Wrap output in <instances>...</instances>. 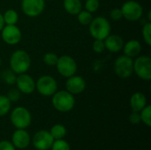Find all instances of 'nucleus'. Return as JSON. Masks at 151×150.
I'll use <instances>...</instances> for the list:
<instances>
[{"label": "nucleus", "instance_id": "a878e982", "mask_svg": "<svg viewBox=\"0 0 151 150\" xmlns=\"http://www.w3.org/2000/svg\"><path fill=\"white\" fill-rule=\"evenodd\" d=\"M58 59V56L53 52H48L44 54L42 57L43 63L48 66H56Z\"/></svg>", "mask_w": 151, "mask_h": 150}, {"label": "nucleus", "instance_id": "c9c22d12", "mask_svg": "<svg viewBox=\"0 0 151 150\" xmlns=\"http://www.w3.org/2000/svg\"><path fill=\"white\" fill-rule=\"evenodd\" d=\"M1 65H2V59H1V57H0V66H1Z\"/></svg>", "mask_w": 151, "mask_h": 150}, {"label": "nucleus", "instance_id": "9b49d317", "mask_svg": "<svg viewBox=\"0 0 151 150\" xmlns=\"http://www.w3.org/2000/svg\"><path fill=\"white\" fill-rule=\"evenodd\" d=\"M1 36L6 44L12 46L20 42L22 38V33L19 27L16 25H4L1 30Z\"/></svg>", "mask_w": 151, "mask_h": 150}, {"label": "nucleus", "instance_id": "7c9ffc66", "mask_svg": "<svg viewBox=\"0 0 151 150\" xmlns=\"http://www.w3.org/2000/svg\"><path fill=\"white\" fill-rule=\"evenodd\" d=\"M93 50L96 53H103L105 50V45H104V40H95L92 45Z\"/></svg>", "mask_w": 151, "mask_h": 150}, {"label": "nucleus", "instance_id": "c85d7f7f", "mask_svg": "<svg viewBox=\"0 0 151 150\" xmlns=\"http://www.w3.org/2000/svg\"><path fill=\"white\" fill-rule=\"evenodd\" d=\"M51 149L52 150H71L70 145L68 144V142H66L63 139L54 140Z\"/></svg>", "mask_w": 151, "mask_h": 150}, {"label": "nucleus", "instance_id": "423d86ee", "mask_svg": "<svg viewBox=\"0 0 151 150\" xmlns=\"http://www.w3.org/2000/svg\"><path fill=\"white\" fill-rule=\"evenodd\" d=\"M35 89L43 96H52L58 91V82L50 75H42L35 82Z\"/></svg>", "mask_w": 151, "mask_h": 150}, {"label": "nucleus", "instance_id": "bb28decb", "mask_svg": "<svg viewBox=\"0 0 151 150\" xmlns=\"http://www.w3.org/2000/svg\"><path fill=\"white\" fill-rule=\"evenodd\" d=\"M142 38L145 42V43H147V45L150 46L151 45V23L149 21L147 23L144 24V26L142 27Z\"/></svg>", "mask_w": 151, "mask_h": 150}, {"label": "nucleus", "instance_id": "f03ea898", "mask_svg": "<svg viewBox=\"0 0 151 150\" xmlns=\"http://www.w3.org/2000/svg\"><path fill=\"white\" fill-rule=\"evenodd\" d=\"M89 26V34L95 40H104L111 31L109 20L102 16L93 18Z\"/></svg>", "mask_w": 151, "mask_h": 150}, {"label": "nucleus", "instance_id": "aec40b11", "mask_svg": "<svg viewBox=\"0 0 151 150\" xmlns=\"http://www.w3.org/2000/svg\"><path fill=\"white\" fill-rule=\"evenodd\" d=\"M4 25H16L19 20V14L13 9H8L3 14Z\"/></svg>", "mask_w": 151, "mask_h": 150}, {"label": "nucleus", "instance_id": "5701e85b", "mask_svg": "<svg viewBox=\"0 0 151 150\" xmlns=\"http://www.w3.org/2000/svg\"><path fill=\"white\" fill-rule=\"evenodd\" d=\"M11 109V102L6 95H0V117L5 116Z\"/></svg>", "mask_w": 151, "mask_h": 150}, {"label": "nucleus", "instance_id": "f8f14e48", "mask_svg": "<svg viewBox=\"0 0 151 150\" xmlns=\"http://www.w3.org/2000/svg\"><path fill=\"white\" fill-rule=\"evenodd\" d=\"M54 139L46 130L37 132L33 138V145L37 150H48L51 149Z\"/></svg>", "mask_w": 151, "mask_h": 150}, {"label": "nucleus", "instance_id": "9d476101", "mask_svg": "<svg viewBox=\"0 0 151 150\" xmlns=\"http://www.w3.org/2000/svg\"><path fill=\"white\" fill-rule=\"evenodd\" d=\"M45 9L44 0H22L21 10L25 15L30 18H35L41 15Z\"/></svg>", "mask_w": 151, "mask_h": 150}, {"label": "nucleus", "instance_id": "412c9836", "mask_svg": "<svg viewBox=\"0 0 151 150\" xmlns=\"http://www.w3.org/2000/svg\"><path fill=\"white\" fill-rule=\"evenodd\" d=\"M50 133L51 134L54 140H60L66 135V128L63 125L57 124L51 127Z\"/></svg>", "mask_w": 151, "mask_h": 150}, {"label": "nucleus", "instance_id": "6e6552de", "mask_svg": "<svg viewBox=\"0 0 151 150\" xmlns=\"http://www.w3.org/2000/svg\"><path fill=\"white\" fill-rule=\"evenodd\" d=\"M134 72L142 80H151V58L149 56H138L134 60Z\"/></svg>", "mask_w": 151, "mask_h": 150}, {"label": "nucleus", "instance_id": "2eb2a0df", "mask_svg": "<svg viewBox=\"0 0 151 150\" xmlns=\"http://www.w3.org/2000/svg\"><path fill=\"white\" fill-rule=\"evenodd\" d=\"M105 50L112 53H118L122 50L124 46V40L119 34H109L104 40Z\"/></svg>", "mask_w": 151, "mask_h": 150}, {"label": "nucleus", "instance_id": "f704fd0d", "mask_svg": "<svg viewBox=\"0 0 151 150\" xmlns=\"http://www.w3.org/2000/svg\"><path fill=\"white\" fill-rule=\"evenodd\" d=\"M4 27V19H3V14L0 12V32L3 29Z\"/></svg>", "mask_w": 151, "mask_h": 150}, {"label": "nucleus", "instance_id": "7ed1b4c3", "mask_svg": "<svg viewBox=\"0 0 151 150\" xmlns=\"http://www.w3.org/2000/svg\"><path fill=\"white\" fill-rule=\"evenodd\" d=\"M52 105L58 111L68 112L75 105L74 95L66 90L57 91L52 95Z\"/></svg>", "mask_w": 151, "mask_h": 150}, {"label": "nucleus", "instance_id": "393cba45", "mask_svg": "<svg viewBox=\"0 0 151 150\" xmlns=\"http://www.w3.org/2000/svg\"><path fill=\"white\" fill-rule=\"evenodd\" d=\"M2 79L6 84L14 85L16 82L17 74L15 72H13L11 69H8V70L4 71V72L2 73Z\"/></svg>", "mask_w": 151, "mask_h": 150}, {"label": "nucleus", "instance_id": "cd10ccee", "mask_svg": "<svg viewBox=\"0 0 151 150\" xmlns=\"http://www.w3.org/2000/svg\"><path fill=\"white\" fill-rule=\"evenodd\" d=\"M84 7L86 11L91 13L96 12L100 7V0H86Z\"/></svg>", "mask_w": 151, "mask_h": 150}, {"label": "nucleus", "instance_id": "6ab92c4d", "mask_svg": "<svg viewBox=\"0 0 151 150\" xmlns=\"http://www.w3.org/2000/svg\"><path fill=\"white\" fill-rule=\"evenodd\" d=\"M63 7L70 15H77L82 10V4L81 0H64Z\"/></svg>", "mask_w": 151, "mask_h": 150}, {"label": "nucleus", "instance_id": "20e7f679", "mask_svg": "<svg viewBox=\"0 0 151 150\" xmlns=\"http://www.w3.org/2000/svg\"><path fill=\"white\" fill-rule=\"evenodd\" d=\"M11 122L17 129H26L31 124L32 118L29 111L22 106L16 107L11 112Z\"/></svg>", "mask_w": 151, "mask_h": 150}, {"label": "nucleus", "instance_id": "f257e3e1", "mask_svg": "<svg viewBox=\"0 0 151 150\" xmlns=\"http://www.w3.org/2000/svg\"><path fill=\"white\" fill-rule=\"evenodd\" d=\"M9 64L10 69L17 75L25 73L31 66V57L26 50H17L12 54Z\"/></svg>", "mask_w": 151, "mask_h": 150}, {"label": "nucleus", "instance_id": "ddd939ff", "mask_svg": "<svg viewBox=\"0 0 151 150\" xmlns=\"http://www.w3.org/2000/svg\"><path fill=\"white\" fill-rule=\"evenodd\" d=\"M15 84L17 85V88L19 90V92L25 95L32 94L35 90V80L32 76L27 74L26 72L18 74Z\"/></svg>", "mask_w": 151, "mask_h": 150}, {"label": "nucleus", "instance_id": "dca6fc26", "mask_svg": "<svg viewBox=\"0 0 151 150\" xmlns=\"http://www.w3.org/2000/svg\"><path fill=\"white\" fill-rule=\"evenodd\" d=\"M12 141L15 148L23 149L29 146L30 136L25 129H17L12 134Z\"/></svg>", "mask_w": 151, "mask_h": 150}, {"label": "nucleus", "instance_id": "b1692460", "mask_svg": "<svg viewBox=\"0 0 151 150\" xmlns=\"http://www.w3.org/2000/svg\"><path fill=\"white\" fill-rule=\"evenodd\" d=\"M141 120L143 122L146 126H151V106L146 105L141 111H140Z\"/></svg>", "mask_w": 151, "mask_h": 150}, {"label": "nucleus", "instance_id": "a211bd4d", "mask_svg": "<svg viewBox=\"0 0 151 150\" xmlns=\"http://www.w3.org/2000/svg\"><path fill=\"white\" fill-rule=\"evenodd\" d=\"M146 105H147V98L142 93L136 92L133 94V95L130 98V106L133 111L140 112Z\"/></svg>", "mask_w": 151, "mask_h": 150}, {"label": "nucleus", "instance_id": "2f4dec72", "mask_svg": "<svg viewBox=\"0 0 151 150\" xmlns=\"http://www.w3.org/2000/svg\"><path fill=\"white\" fill-rule=\"evenodd\" d=\"M110 17L114 21L120 20L123 18L121 9L120 8H113V9H111V11H110Z\"/></svg>", "mask_w": 151, "mask_h": 150}, {"label": "nucleus", "instance_id": "39448f33", "mask_svg": "<svg viewBox=\"0 0 151 150\" xmlns=\"http://www.w3.org/2000/svg\"><path fill=\"white\" fill-rule=\"evenodd\" d=\"M114 72L121 79H127L134 73V59L127 56H120L114 62Z\"/></svg>", "mask_w": 151, "mask_h": 150}, {"label": "nucleus", "instance_id": "c756f323", "mask_svg": "<svg viewBox=\"0 0 151 150\" xmlns=\"http://www.w3.org/2000/svg\"><path fill=\"white\" fill-rule=\"evenodd\" d=\"M7 98L10 102H17L20 98V92L18 88H11L7 93Z\"/></svg>", "mask_w": 151, "mask_h": 150}, {"label": "nucleus", "instance_id": "4468645a", "mask_svg": "<svg viewBox=\"0 0 151 150\" xmlns=\"http://www.w3.org/2000/svg\"><path fill=\"white\" fill-rule=\"evenodd\" d=\"M65 88L66 91L73 95L81 94L86 88V81L83 77L74 74L67 78L65 82Z\"/></svg>", "mask_w": 151, "mask_h": 150}, {"label": "nucleus", "instance_id": "1a4fd4ad", "mask_svg": "<svg viewBox=\"0 0 151 150\" xmlns=\"http://www.w3.org/2000/svg\"><path fill=\"white\" fill-rule=\"evenodd\" d=\"M123 18L129 21H137L143 15V8L140 3L134 0H128L125 2L120 8Z\"/></svg>", "mask_w": 151, "mask_h": 150}, {"label": "nucleus", "instance_id": "473e14b6", "mask_svg": "<svg viewBox=\"0 0 151 150\" xmlns=\"http://www.w3.org/2000/svg\"><path fill=\"white\" fill-rule=\"evenodd\" d=\"M129 121L134 124V125H138L142 122L141 120V116H140V112L137 111H133L130 116H129Z\"/></svg>", "mask_w": 151, "mask_h": 150}, {"label": "nucleus", "instance_id": "72a5a7b5", "mask_svg": "<svg viewBox=\"0 0 151 150\" xmlns=\"http://www.w3.org/2000/svg\"><path fill=\"white\" fill-rule=\"evenodd\" d=\"M0 150H15L13 144L8 141H3L0 142Z\"/></svg>", "mask_w": 151, "mask_h": 150}, {"label": "nucleus", "instance_id": "0eeeda50", "mask_svg": "<svg viewBox=\"0 0 151 150\" xmlns=\"http://www.w3.org/2000/svg\"><path fill=\"white\" fill-rule=\"evenodd\" d=\"M56 68L62 77L67 79L76 73L78 66L76 61L71 56L63 55L61 57H58V62L56 64Z\"/></svg>", "mask_w": 151, "mask_h": 150}, {"label": "nucleus", "instance_id": "4be33fe9", "mask_svg": "<svg viewBox=\"0 0 151 150\" xmlns=\"http://www.w3.org/2000/svg\"><path fill=\"white\" fill-rule=\"evenodd\" d=\"M77 20L81 25L83 26H88L90 22L93 19V15L91 12L86 11V10H81L77 15Z\"/></svg>", "mask_w": 151, "mask_h": 150}, {"label": "nucleus", "instance_id": "f3484780", "mask_svg": "<svg viewBox=\"0 0 151 150\" xmlns=\"http://www.w3.org/2000/svg\"><path fill=\"white\" fill-rule=\"evenodd\" d=\"M123 51H124V55L127 56L129 57H138L139 54L142 51V44L139 41L137 40H130L128 42H127L126 43H124L123 46Z\"/></svg>", "mask_w": 151, "mask_h": 150}]
</instances>
